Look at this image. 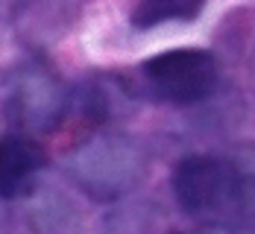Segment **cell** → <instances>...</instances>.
Returning <instances> with one entry per match:
<instances>
[{
	"instance_id": "6da1fadb",
	"label": "cell",
	"mask_w": 255,
	"mask_h": 234,
	"mask_svg": "<svg viewBox=\"0 0 255 234\" xmlns=\"http://www.w3.org/2000/svg\"><path fill=\"white\" fill-rule=\"evenodd\" d=\"M147 158L144 150L124 135H103L82 144L68 161V173L74 182L94 199L112 202L129 193L144 179Z\"/></svg>"
},
{
	"instance_id": "7a4b0ae2",
	"label": "cell",
	"mask_w": 255,
	"mask_h": 234,
	"mask_svg": "<svg viewBox=\"0 0 255 234\" xmlns=\"http://www.w3.org/2000/svg\"><path fill=\"white\" fill-rule=\"evenodd\" d=\"M3 108L12 123L32 132H47L62 123L68 91L53 71L41 65H21L12 68V74L6 77Z\"/></svg>"
},
{
	"instance_id": "3957f363",
	"label": "cell",
	"mask_w": 255,
	"mask_h": 234,
	"mask_svg": "<svg viewBox=\"0 0 255 234\" xmlns=\"http://www.w3.org/2000/svg\"><path fill=\"white\" fill-rule=\"evenodd\" d=\"M144 77L167 103H203L217 85V59L200 47L167 50L144 62Z\"/></svg>"
},
{
	"instance_id": "277c9868",
	"label": "cell",
	"mask_w": 255,
	"mask_h": 234,
	"mask_svg": "<svg viewBox=\"0 0 255 234\" xmlns=\"http://www.w3.org/2000/svg\"><path fill=\"white\" fill-rule=\"evenodd\" d=\"M170 184L176 202L188 214H205L232 205L241 196L244 179L232 161L214 156H191L173 167Z\"/></svg>"
},
{
	"instance_id": "5b68a950",
	"label": "cell",
	"mask_w": 255,
	"mask_h": 234,
	"mask_svg": "<svg viewBox=\"0 0 255 234\" xmlns=\"http://www.w3.org/2000/svg\"><path fill=\"white\" fill-rule=\"evenodd\" d=\"M44 167V150L24 135L0 138V196L18 199L32 187L35 173Z\"/></svg>"
},
{
	"instance_id": "8992f818",
	"label": "cell",
	"mask_w": 255,
	"mask_h": 234,
	"mask_svg": "<svg viewBox=\"0 0 255 234\" xmlns=\"http://www.w3.org/2000/svg\"><path fill=\"white\" fill-rule=\"evenodd\" d=\"M205 0H138L132 12L135 29H153L164 21H194L203 12Z\"/></svg>"
}]
</instances>
